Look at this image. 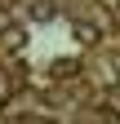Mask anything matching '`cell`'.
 <instances>
[{"mask_svg":"<svg viewBox=\"0 0 120 124\" xmlns=\"http://www.w3.org/2000/svg\"><path fill=\"white\" fill-rule=\"evenodd\" d=\"M22 40H27V31H22V27H5V31H0V49H18Z\"/></svg>","mask_w":120,"mask_h":124,"instance_id":"cell-1","label":"cell"},{"mask_svg":"<svg viewBox=\"0 0 120 124\" xmlns=\"http://www.w3.org/2000/svg\"><path fill=\"white\" fill-rule=\"evenodd\" d=\"M53 75H58V80H71V75H76V58H62V62H53Z\"/></svg>","mask_w":120,"mask_h":124,"instance_id":"cell-2","label":"cell"},{"mask_svg":"<svg viewBox=\"0 0 120 124\" xmlns=\"http://www.w3.org/2000/svg\"><path fill=\"white\" fill-rule=\"evenodd\" d=\"M71 31H76V40H85V44H94V40H98V27H89V22H76Z\"/></svg>","mask_w":120,"mask_h":124,"instance_id":"cell-3","label":"cell"},{"mask_svg":"<svg viewBox=\"0 0 120 124\" xmlns=\"http://www.w3.org/2000/svg\"><path fill=\"white\" fill-rule=\"evenodd\" d=\"M13 98V80H5V75H0V102H9Z\"/></svg>","mask_w":120,"mask_h":124,"instance_id":"cell-4","label":"cell"}]
</instances>
